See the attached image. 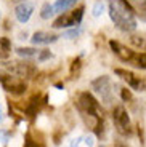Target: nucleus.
I'll return each mask as SVG.
<instances>
[{
	"mask_svg": "<svg viewBox=\"0 0 146 147\" xmlns=\"http://www.w3.org/2000/svg\"><path fill=\"white\" fill-rule=\"evenodd\" d=\"M108 11L114 26L125 32H132L136 29L135 11L125 0H108Z\"/></svg>",
	"mask_w": 146,
	"mask_h": 147,
	"instance_id": "obj_1",
	"label": "nucleus"
},
{
	"mask_svg": "<svg viewBox=\"0 0 146 147\" xmlns=\"http://www.w3.org/2000/svg\"><path fill=\"white\" fill-rule=\"evenodd\" d=\"M82 16H84V7H79L76 10L69 11V13H63L53 21V27L55 29H68V27H74L77 24H81Z\"/></svg>",
	"mask_w": 146,
	"mask_h": 147,
	"instance_id": "obj_2",
	"label": "nucleus"
},
{
	"mask_svg": "<svg viewBox=\"0 0 146 147\" xmlns=\"http://www.w3.org/2000/svg\"><path fill=\"white\" fill-rule=\"evenodd\" d=\"M113 120H114V125H116L117 131L121 134H128L130 133V118H128V114L124 106H117L114 109Z\"/></svg>",
	"mask_w": 146,
	"mask_h": 147,
	"instance_id": "obj_3",
	"label": "nucleus"
},
{
	"mask_svg": "<svg viewBox=\"0 0 146 147\" xmlns=\"http://www.w3.org/2000/svg\"><path fill=\"white\" fill-rule=\"evenodd\" d=\"M114 72H116V75H119L124 82H127V85L132 90H135V91H143V90H145V86H146L145 80L140 78L138 75H135L133 72L125 70V69H116Z\"/></svg>",
	"mask_w": 146,
	"mask_h": 147,
	"instance_id": "obj_4",
	"label": "nucleus"
},
{
	"mask_svg": "<svg viewBox=\"0 0 146 147\" xmlns=\"http://www.w3.org/2000/svg\"><path fill=\"white\" fill-rule=\"evenodd\" d=\"M0 83H2V86L8 93H13V94H21V93L26 91V83L21 80V77H11L10 74H8Z\"/></svg>",
	"mask_w": 146,
	"mask_h": 147,
	"instance_id": "obj_5",
	"label": "nucleus"
},
{
	"mask_svg": "<svg viewBox=\"0 0 146 147\" xmlns=\"http://www.w3.org/2000/svg\"><path fill=\"white\" fill-rule=\"evenodd\" d=\"M91 86H93V90H95L98 94H101L103 99H109L111 98V80L106 75H103V77H98L96 80H93V83H91Z\"/></svg>",
	"mask_w": 146,
	"mask_h": 147,
	"instance_id": "obj_6",
	"label": "nucleus"
},
{
	"mask_svg": "<svg viewBox=\"0 0 146 147\" xmlns=\"http://www.w3.org/2000/svg\"><path fill=\"white\" fill-rule=\"evenodd\" d=\"M32 13H34V3H31V2H21L15 8V16L21 24L29 21Z\"/></svg>",
	"mask_w": 146,
	"mask_h": 147,
	"instance_id": "obj_7",
	"label": "nucleus"
},
{
	"mask_svg": "<svg viewBox=\"0 0 146 147\" xmlns=\"http://www.w3.org/2000/svg\"><path fill=\"white\" fill-rule=\"evenodd\" d=\"M8 69L15 74V75L24 78V77H31L34 74V70H35V67L31 63H10Z\"/></svg>",
	"mask_w": 146,
	"mask_h": 147,
	"instance_id": "obj_8",
	"label": "nucleus"
},
{
	"mask_svg": "<svg viewBox=\"0 0 146 147\" xmlns=\"http://www.w3.org/2000/svg\"><path fill=\"white\" fill-rule=\"evenodd\" d=\"M59 37L56 34H51V32H45V30H39L35 32L32 37H31V42L34 45H50L53 42H56Z\"/></svg>",
	"mask_w": 146,
	"mask_h": 147,
	"instance_id": "obj_9",
	"label": "nucleus"
},
{
	"mask_svg": "<svg viewBox=\"0 0 146 147\" xmlns=\"http://www.w3.org/2000/svg\"><path fill=\"white\" fill-rule=\"evenodd\" d=\"M128 64L138 67V69H145L146 70V53H138V51H133L132 58L127 61Z\"/></svg>",
	"mask_w": 146,
	"mask_h": 147,
	"instance_id": "obj_10",
	"label": "nucleus"
},
{
	"mask_svg": "<svg viewBox=\"0 0 146 147\" xmlns=\"http://www.w3.org/2000/svg\"><path fill=\"white\" fill-rule=\"evenodd\" d=\"M125 2L130 5L132 10L135 11L136 15L146 19V0H125Z\"/></svg>",
	"mask_w": 146,
	"mask_h": 147,
	"instance_id": "obj_11",
	"label": "nucleus"
},
{
	"mask_svg": "<svg viewBox=\"0 0 146 147\" xmlns=\"http://www.w3.org/2000/svg\"><path fill=\"white\" fill-rule=\"evenodd\" d=\"M77 3V0H56L55 2V13H66V11L69 10V8H72L74 5Z\"/></svg>",
	"mask_w": 146,
	"mask_h": 147,
	"instance_id": "obj_12",
	"label": "nucleus"
},
{
	"mask_svg": "<svg viewBox=\"0 0 146 147\" xmlns=\"http://www.w3.org/2000/svg\"><path fill=\"white\" fill-rule=\"evenodd\" d=\"M10 50H11V45H10V42H8L7 37L0 38V59L8 58V55H10Z\"/></svg>",
	"mask_w": 146,
	"mask_h": 147,
	"instance_id": "obj_13",
	"label": "nucleus"
},
{
	"mask_svg": "<svg viewBox=\"0 0 146 147\" xmlns=\"http://www.w3.org/2000/svg\"><path fill=\"white\" fill-rule=\"evenodd\" d=\"M16 53L19 56H23V58H32V56H39L40 50H35V48H18Z\"/></svg>",
	"mask_w": 146,
	"mask_h": 147,
	"instance_id": "obj_14",
	"label": "nucleus"
},
{
	"mask_svg": "<svg viewBox=\"0 0 146 147\" xmlns=\"http://www.w3.org/2000/svg\"><path fill=\"white\" fill-rule=\"evenodd\" d=\"M130 43L138 47L140 50H146V35H132Z\"/></svg>",
	"mask_w": 146,
	"mask_h": 147,
	"instance_id": "obj_15",
	"label": "nucleus"
},
{
	"mask_svg": "<svg viewBox=\"0 0 146 147\" xmlns=\"http://www.w3.org/2000/svg\"><path fill=\"white\" fill-rule=\"evenodd\" d=\"M53 15H55V7L50 5V3H44V7H42V10H40V18L42 19H50Z\"/></svg>",
	"mask_w": 146,
	"mask_h": 147,
	"instance_id": "obj_16",
	"label": "nucleus"
},
{
	"mask_svg": "<svg viewBox=\"0 0 146 147\" xmlns=\"http://www.w3.org/2000/svg\"><path fill=\"white\" fill-rule=\"evenodd\" d=\"M106 10V3L103 2V0H100V2H96L95 5H93V10H91V15L95 16V18H100V16L104 13Z\"/></svg>",
	"mask_w": 146,
	"mask_h": 147,
	"instance_id": "obj_17",
	"label": "nucleus"
},
{
	"mask_svg": "<svg viewBox=\"0 0 146 147\" xmlns=\"http://www.w3.org/2000/svg\"><path fill=\"white\" fill-rule=\"evenodd\" d=\"M84 142H85V146H87V147H93V144H95L93 136H90V134H88V136H85L84 138Z\"/></svg>",
	"mask_w": 146,
	"mask_h": 147,
	"instance_id": "obj_18",
	"label": "nucleus"
},
{
	"mask_svg": "<svg viewBox=\"0 0 146 147\" xmlns=\"http://www.w3.org/2000/svg\"><path fill=\"white\" fill-rule=\"evenodd\" d=\"M0 141H3V142L8 141V133L7 131H0Z\"/></svg>",
	"mask_w": 146,
	"mask_h": 147,
	"instance_id": "obj_19",
	"label": "nucleus"
},
{
	"mask_svg": "<svg viewBox=\"0 0 146 147\" xmlns=\"http://www.w3.org/2000/svg\"><path fill=\"white\" fill-rule=\"evenodd\" d=\"M79 32H81V30H71V32L64 34V37H66V38H68V37H77V35H79Z\"/></svg>",
	"mask_w": 146,
	"mask_h": 147,
	"instance_id": "obj_20",
	"label": "nucleus"
},
{
	"mask_svg": "<svg viewBox=\"0 0 146 147\" xmlns=\"http://www.w3.org/2000/svg\"><path fill=\"white\" fill-rule=\"evenodd\" d=\"M122 98H124V99H130V93L125 91V90H122Z\"/></svg>",
	"mask_w": 146,
	"mask_h": 147,
	"instance_id": "obj_21",
	"label": "nucleus"
},
{
	"mask_svg": "<svg viewBox=\"0 0 146 147\" xmlns=\"http://www.w3.org/2000/svg\"><path fill=\"white\" fill-rule=\"evenodd\" d=\"M7 75H8V74H7V72H5V70H3V69H0V82L3 80V78H5V77H7Z\"/></svg>",
	"mask_w": 146,
	"mask_h": 147,
	"instance_id": "obj_22",
	"label": "nucleus"
},
{
	"mask_svg": "<svg viewBox=\"0 0 146 147\" xmlns=\"http://www.w3.org/2000/svg\"><path fill=\"white\" fill-rule=\"evenodd\" d=\"M3 120V115H2V109H0V121Z\"/></svg>",
	"mask_w": 146,
	"mask_h": 147,
	"instance_id": "obj_23",
	"label": "nucleus"
}]
</instances>
